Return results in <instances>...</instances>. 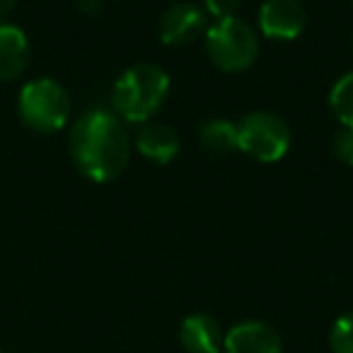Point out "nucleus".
Wrapping results in <instances>:
<instances>
[{
  "mask_svg": "<svg viewBox=\"0 0 353 353\" xmlns=\"http://www.w3.org/2000/svg\"><path fill=\"white\" fill-rule=\"evenodd\" d=\"M70 157L88 179L114 182L131 160V136L114 112L92 109L73 123L68 136Z\"/></svg>",
  "mask_w": 353,
  "mask_h": 353,
  "instance_id": "f257e3e1",
  "label": "nucleus"
},
{
  "mask_svg": "<svg viewBox=\"0 0 353 353\" xmlns=\"http://www.w3.org/2000/svg\"><path fill=\"white\" fill-rule=\"evenodd\" d=\"M170 94V75L152 63L123 70L112 88V109L121 121L148 123Z\"/></svg>",
  "mask_w": 353,
  "mask_h": 353,
  "instance_id": "f03ea898",
  "label": "nucleus"
},
{
  "mask_svg": "<svg viewBox=\"0 0 353 353\" xmlns=\"http://www.w3.org/2000/svg\"><path fill=\"white\" fill-rule=\"evenodd\" d=\"M206 51L211 61L225 73H240L259 59V37L240 17L216 20L206 30Z\"/></svg>",
  "mask_w": 353,
  "mask_h": 353,
  "instance_id": "7ed1b4c3",
  "label": "nucleus"
},
{
  "mask_svg": "<svg viewBox=\"0 0 353 353\" xmlns=\"http://www.w3.org/2000/svg\"><path fill=\"white\" fill-rule=\"evenodd\" d=\"M20 117L32 131L54 133L65 126L70 117V97L61 83L51 78H37L20 92Z\"/></svg>",
  "mask_w": 353,
  "mask_h": 353,
  "instance_id": "20e7f679",
  "label": "nucleus"
},
{
  "mask_svg": "<svg viewBox=\"0 0 353 353\" xmlns=\"http://www.w3.org/2000/svg\"><path fill=\"white\" fill-rule=\"evenodd\" d=\"M237 148L252 160L279 162L290 148V128L271 112H250L237 123Z\"/></svg>",
  "mask_w": 353,
  "mask_h": 353,
  "instance_id": "39448f33",
  "label": "nucleus"
},
{
  "mask_svg": "<svg viewBox=\"0 0 353 353\" xmlns=\"http://www.w3.org/2000/svg\"><path fill=\"white\" fill-rule=\"evenodd\" d=\"M206 10L196 3H174L160 20V41L167 46H189L206 37Z\"/></svg>",
  "mask_w": 353,
  "mask_h": 353,
  "instance_id": "423d86ee",
  "label": "nucleus"
},
{
  "mask_svg": "<svg viewBox=\"0 0 353 353\" xmlns=\"http://www.w3.org/2000/svg\"><path fill=\"white\" fill-rule=\"evenodd\" d=\"M307 15L298 0H264L259 8V30L266 39L293 41L305 32Z\"/></svg>",
  "mask_w": 353,
  "mask_h": 353,
  "instance_id": "0eeeda50",
  "label": "nucleus"
},
{
  "mask_svg": "<svg viewBox=\"0 0 353 353\" xmlns=\"http://www.w3.org/2000/svg\"><path fill=\"white\" fill-rule=\"evenodd\" d=\"M283 341L271 324L259 319H245L225 332L223 353H281Z\"/></svg>",
  "mask_w": 353,
  "mask_h": 353,
  "instance_id": "6e6552de",
  "label": "nucleus"
},
{
  "mask_svg": "<svg viewBox=\"0 0 353 353\" xmlns=\"http://www.w3.org/2000/svg\"><path fill=\"white\" fill-rule=\"evenodd\" d=\"M223 339L225 332L221 322L206 312L189 314L179 327V341L189 353H221Z\"/></svg>",
  "mask_w": 353,
  "mask_h": 353,
  "instance_id": "1a4fd4ad",
  "label": "nucleus"
},
{
  "mask_svg": "<svg viewBox=\"0 0 353 353\" xmlns=\"http://www.w3.org/2000/svg\"><path fill=\"white\" fill-rule=\"evenodd\" d=\"M133 145H136V150L141 152L143 157H148L150 162L167 165V162H172L176 157V152L182 148V141H179L174 128L167 126V123L148 121V123H141Z\"/></svg>",
  "mask_w": 353,
  "mask_h": 353,
  "instance_id": "9d476101",
  "label": "nucleus"
},
{
  "mask_svg": "<svg viewBox=\"0 0 353 353\" xmlns=\"http://www.w3.org/2000/svg\"><path fill=\"white\" fill-rule=\"evenodd\" d=\"M30 63V41L15 25H0V83L15 80Z\"/></svg>",
  "mask_w": 353,
  "mask_h": 353,
  "instance_id": "9b49d317",
  "label": "nucleus"
},
{
  "mask_svg": "<svg viewBox=\"0 0 353 353\" xmlns=\"http://www.w3.org/2000/svg\"><path fill=\"white\" fill-rule=\"evenodd\" d=\"M199 143L213 155H228L237 148V123L228 119H208L199 126Z\"/></svg>",
  "mask_w": 353,
  "mask_h": 353,
  "instance_id": "f8f14e48",
  "label": "nucleus"
},
{
  "mask_svg": "<svg viewBox=\"0 0 353 353\" xmlns=\"http://www.w3.org/2000/svg\"><path fill=\"white\" fill-rule=\"evenodd\" d=\"M329 107L341 126H353V70L334 83L329 92Z\"/></svg>",
  "mask_w": 353,
  "mask_h": 353,
  "instance_id": "ddd939ff",
  "label": "nucleus"
},
{
  "mask_svg": "<svg viewBox=\"0 0 353 353\" xmlns=\"http://www.w3.org/2000/svg\"><path fill=\"white\" fill-rule=\"evenodd\" d=\"M329 346L334 353H353V310L336 317L329 332Z\"/></svg>",
  "mask_w": 353,
  "mask_h": 353,
  "instance_id": "4468645a",
  "label": "nucleus"
},
{
  "mask_svg": "<svg viewBox=\"0 0 353 353\" xmlns=\"http://www.w3.org/2000/svg\"><path fill=\"white\" fill-rule=\"evenodd\" d=\"M332 150L343 165L353 167V126H341L332 138Z\"/></svg>",
  "mask_w": 353,
  "mask_h": 353,
  "instance_id": "2eb2a0df",
  "label": "nucleus"
},
{
  "mask_svg": "<svg viewBox=\"0 0 353 353\" xmlns=\"http://www.w3.org/2000/svg\"><path fill=\"white\" fill-rule=\"evenodd\" d=\"M240 3L242 0H203V10L216 20H225V17H235Z\"/></svg>",
  "mask_w": 353,
  "mask_h": 353,
  "instance_id": "dca6fc26",
  "label": "nucleus"
},
{
  "mask_svg": "<svg viewBox=\"0 0 353 353\" xmlns=\"http://www.w3.org/2000/svg\"><path fill=\"white\" fill-rule=\"evenodd\" d=\"M99 8H102V0H80V10L85 15H97Z\"/></svg>",
  "mask_w": 353,
  "mask_h": 353,
  "instance_id": "f3484780",
  "label": "nucleus"
},
{
  "mask_svg": "<svg viewBox=\"0 0 353 353\" xmlns=\"http://www.w3.org/2000/svg\"><path fill=\"white\" fill-rule=\"evenodd\" d=\"M15 6H17V0H0V17L10 15V12L15 10Z\"/></svg>",
  "mask_w": 353,
  "mask_h": 353,
  "instance_id": "a211bd4d",
  "label": "nucleus"
}]
</instances>
